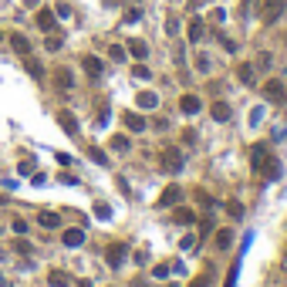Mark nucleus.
<instances>
[{"mask_svg":"<svg viewBox=\"0 0 287 287\" xmlns=\"http://www.w3.org/2000/svg\"><path fill=\"white\" fill-rule=\"evenodd\" d=\"M47 284L51 287H68L71 284V277H68L65 270H51V274H47Z\"/></svg>","mask_w":287,"mask_h":287,"instance_id":"6ab92c4d","label":"nucleus"},{"mask_svg":"<svg viewBox=\"0 0 287 287\" xmlns=\"http://www.w3.org/2000/svg\"><path fill=\"white\" fill-rule=\"evenodd\" d=\"M139 17H142V14H139V11H129V14H125V24H135V21H139Z\"/></svg>","mask_w":287,"mask_h":287,"instance_id":"4c0bfd02","label":"nucleus"},{"mask_svg":"<svg viewBox=\"0 0 287 287\" xmlns=\"http://www.w3.org/2000/svg\"><path fill=\"white\" fill-rule=\"evenodd\" d=\"M37 27H41L44 34L54 31V11H37Z\"/></svg>","mask_w":287,"mask_h":287,"instance_id":"4468645a","label":"nucleus"},{"mask_svg":"<svg viewBox=\"0 0 287 287\" xmlns=\"http://www.w3.org/2000/svg\"><path fill=\"white\" fill-rule=\"evenodd\" d=\"M0 287H7V277H0Z\"/></svg>","mask_w":287,"mask_h":287,"instance_id":"79ce46f5","label":"nucleus"},{"mask_svg":"<svg viewBox=\"0 0 287 287\" xmlns=\"http://www.w3.org/2000/svg\"><path fill=\"white\" fill-rule=\"evenodd\" d=\"M44 47H47V51H58V47H61V37H54V34H47Z\"/></svg>","mask_w":287,"mask_h":287,"instance_id":"2f4dec72","label":"nucleus"},{"mask_svg":"<svg viewBox=\"0 0 287 287\" xmlns=\"http://www.w3.org/2000/svg\"><path fill=\"white\" fill-rule=\"evenodd\" d=\"M230 243H233V230H220L216 233V247H220V250H226Z\"/></svg>","mask_w":287,"mask_h":287,"instance_id":"bb28decb","label":"nucleus"},{"mask_svg":"<svg viewBox=\"0 0 287 287\" xmlns=\"http://www.w3.org/2000/svg\"><path fill=\"white\" fill-rule=\"evenodd\" d=\"M58 125H61V129H65L68 135H78V119H75V115H71L68 108L58 111Z\"/></svg>","mask_w":287,"mask_h":287,"instance_id":"6e6552de","label":"nucleus"},{"mask_svg":"<svg viewBox=\"0 0 287 287\" xmlns=\"http://www.w3.org/2000/svg\"><path fill=\"white\" fill-rule=\"evenodd\" d=\"M125 54H132L135 61H145V58H149V44L135 37V41H129V47H125Z\"/></svg>","mask_w":287,"mask_h":287,"instance_id":"9d476101","label":"nucleus"},{"mask_svg":"<svg viewBox=\"0 0 287 287\" xmlns=\"http://www.w3.org/2000/svg\"><path fill=\"white\" fill-rule=\"evenodd\" d=\"M155 105H159V95H155V91H139V108L152 111Z\"/></svg>","mask_w":287,"mask_h":287,"instance_id":"dca6fc26","label":"nucleus"},{"mask_svg":"<svg viewBox=\"0 0 287 287\" xmlns=\"http://www.w3.org/2000/svg\"><path fill=\"white\" fill-rule=\"evenodd\" d=\"M264 95H267V101H274V105H284L287 101V91H284V85L277 81V78H270L264 85Z\"/></svg>","mask_w":287,"mask_h":287,"instance_id":"7ed1b4c3","label":"nucleus"},{"mask_svg":"<svg viewBox=\"0 0 287 287\" xmlns=\"http://www.w3.org/2000/svg\"><path fill=\"white\" fill-rule=\"evenodd\" d=\"M159 162H162V169L166 173H183V166H186V152L183 149H162V155H159Z\"/></svg>","mask_w":287,"mask_h":287,"instance_id":"f03ea898","label":"nucleus"},{"mask_svg":"<svg viewBox=\"0 0 287 287\" xmlns=\"http://www.w3.org/2000/svg\"><path fill=\"white\" fill-rule=\"evenodd\" d=\"M85 237H88V233L81 230V226H71V230H65V233H61V243L75 250V247H81V243H85Z\"/></svg>","mask_w":287,"mask_h":287,"instance_id":"39448f33","label":"nucleus"},{"mask_svg":"<svg viewBox=\"0 0 287 287\" xmlns=\"http://www.w3.org/2000/svg\"><path fill=\"white\" fill-rule=\"evenodd\" d=\"M179 31V21H166V34H176Z\"/></svg>","mask_w":287,"mask_h":287,"instance_id":"ea45409f","label":"nucleus"},{"mask_svg":"<svg viewBox=\"0 0 287 287\" xmlns=\"http://www.w3.org/2000/svg\"><path fill=\"white\" fill-rule=\"evenodd\" d=\"M14 233H27V223H24V220H14Z\"/></svg>","mask_w":287,"mask_h":287,"instance_id":"58836bf2","label":"nucleus"},{"mask_svg":"<svg viewBox=\"0 0 287 287\" xmlns=\"http://www.w3.org/2000/svg\"><path fill=\"white\" fill-rule=\"evenodd\" d=\"M179 199H183V189H179V186H169L166 193L159 196V206H176Z\"/></svg>","mask_w":287,"mask_h":287,"instance_id":"9b49d317","label":"nucleus"},{"mask_svg":"<svg viewBox=\"0 0 287 287\" xmlns=\"http://www.w3.org/2000/svg\"><path fill=\"white\" fill-rule=\"evenodd\" d=\"M250 169H254V173H264L267 179H274L277 173H280V169H277V162L270 159V149H267L264 142H257L254 149H250Z\"/></svg>","mask_w":287,"mask_h":287,"instance_id":"f257e3e1","label":"nucleus"},{"mask_svg":"<svg viewBox=\"0 0 287 287\" xmlns=\"http://www.w3.org/2000/svg\"><path fill=\"white\" fill-rule=\"evenodd\" d=\"M173 220L176 223H196V213L189 210V206H179V210L173 213Z\"/></svg>","mask_w":287,"mask_h":287,"instance_id":"4be33fe9","label":"nucleus"},{"mask_svg":"<svg viewBox=\"0 0 287 287\" xmlns=\"http://www.w3.org/2000/svg\"><path fill=\"white\" fill-rule=\"evenodd\" d=\"M125 257H129V247H125V243H111L108 250H105L108 267H122V264H125Z\"/></svg>","mask_w":287,"mask_h":287,"instance_id":"20e7f679","label":"nucleus"},{"mask_svg":"<svg viewBox=\"0 0 287 287\" xmlns=\"http://www.w3.org/2000/svg\"><path fill=\"white\" fill-rule=\"evenodd\" d=\"M14 250H17L21 257H27V254H31V243L24 240V237H17V240H14Z\"/></svg>","mask_w":287,"mask_h":287,"instance_id":"c85d7f7f","label":"nucleus"},{"mask_svg":"<svg viewBox=\"0 0 287 287\" xmlns=\"http://www.w3.org/2000/svg\"><path fill=\"white\" fill-rule=\"evenodd\" d=\"M11 47L14 51H17V54H31V41H27V37H24V34H11Z\"/></svg>","mask_w":287,"mask_h":287,"instance_id":"ddd939ff","label":"nucleus"},{"mask_svg":"<svg viewBox=\"0 0 287 287\" xmlns=\"http://www.w3.org/2000/svg\"><path fill=\"white\" fill-rule=\"evenodd\" d=\"M237 78H240L243 85H254V81H257V75H254V65H240V68H237Z\"/></svg>","mask_w":287,"mask_h":287,"instance_id":"412c9836","label":"nucleus"},{"mask_svg":"<svg viewBox=\"0 0 287 287\" xmlns=\"http://www.w3.org/2000/svg\"><path fill=\"white\" fill-rule=\"evenodd\" d=\"M230 115H233V108L226 101H216V105H213V119L216 122H230Z\"/></svg>","mask_w":287,"mask_h":287,"instance_id":"a211bd4d","label":"nucleus"},{"mask_svg":"<svg viewBox=\"0 0 287 287\" xmlns=\"http://www.w3.org/2000/svg\"><path fill=\"white\" fill-rule=\"evenodd\" d=\"M88 155L98 162V166H108V159H105V152H101V149H88Z\"/></svg>","mask_w":287,"mask_h":287,"instance_id":"7c9ffc66","label":"nucleus"},{"mask_svg":"<svg viewBox=\"0 0 287 287\" xmlns=\"http://www.w3.org/2000/svg\"><path fill=\"white\" fill-rule=\"evenodd\" d=\"M75 287H91V284H88V280H78V284H75Z\"/></svg>","mask_w":287,"mask_h":287,"instance_id":"a19ab883","label":"nucleus"},{"mask_svg":"<svg viewBox=\"0 0 287 287\" xmlns=\"http://www.w3.org/2000/svg\"><path fill=\"white\" fill-rule=\"evenodd\" d=\"M95 213H98V220H108L111 216V210L105 206V203H95Z\"/></svg>","mask_w":287,"mask_h":287,"instance_id":"72a5a7b5","label":"nucleus"},{"mask_svg":"<svg viewBox=\"0 0 287 287\" xmlns=\"http://www.w3.org/2000/svg\"><path fill=\"white\" fill-rule=\"evenodd\" d=\"M280 14H284V0H267L264 4V21L267 24H274Z\"/></svg>","mask_w":287,"mask_h":287,"instance_id":"1a4fd4ad","label":"nucleus"},{"mask_svg":"<svg viewBox=\"0 0 287 287\" xmlns=\"http://www.w3.org/2000/svg\"><path fill=\"white\" fill-rule=\"evenodd\" d=\"M129 139H125V135H111V149H115V152H129Z\"/></svg>","mask_w":287,"mask_h":287,"instance_id":"a878e982","label":"nucleus"},{"mask_svg":"<svg viewBox=\"0 0 287 287\" xmlns=\"http://www.w3.org/2000/svg\"><path fill=\"white\" fill-rule=\"evenodd\" d=\"M203 31H206V27H203V17H193V21H189V27H186L189 41H199V37H203Z\"/></svg>","mask_w":287,"mask_h":287,"instance_id":"f3484780","label":"nucleus"},{"mask_svg":"<svg viewBox=\"0 0 287 287\" xmlns=\"http://www.w3.org/2000/svg\"><path fill=\"white\" fill-rule=\"evenodd\" d=\"M31 169H34V159H24L21 166H17V173H21V176H31Z\"/></svg>","mask_w":287,"mask_h":287,"instance_id":"473e14b6","label":"nucleus"},{"mask_svg":"<svg viewBox=\"0 0 287 287\" xmlns=\"http://www.w3.org/2000/svg\"><path fill=\"white\" fill-rule=\"evenodd\" d=\"M81 65H85V75H88V78H95V81L101 78V61H98L95 54H88L85 61H81Z\"/></svg>","mask_w":287,"mask_h":287,"instance_id":"f8f14e48","label":"nucleus"},{"mask_svg":"<svg viewBox=\"0 0 287 287\" xmlns=\"http://www.w3.org/2000/svg\"><path fill=\"white\" fill-rule=\"evenodd\" d=\"M179 108H183V115H199V111H203V101H199L196 95H183V98H179Z\"/></svg>","mask_w":287,"mask_h":287,"instance_id":"0eeeda50","label":"nucleus"},{"mask_svg":"<svg viewBox=\"0 0 287 287\" xmlns=\"http://www.w3.org/2000/svg\"><path fill=\"white\" fill-rule=\"evenodd\" d=\"M135 78H142V81H149V78H152V71H149V68L142 65V61H139V65H135V71H132Z\"/></svg>","mask_w":287,"mask_h":287,"instance_id":"c756f323","label":"nucleus"},{"mask_svg":"<svg viewBox=\"0 0 287 287\" xmlns=\"http://www.w3.org/2000/svg\"><path fill=\"white\" fill-rule=\"evenodd\" d=\"M196 65H199V71H210V58H206V54H199Z\"/></svg>","mask_w":287,"mask_h":287,"instance_id":"e433bc0d","label":"nucleus"},{"mask_svg":"<svg viewBox=\"0 0 287 287\" xmlns=\"http://www.w3.org/2000/svg\"><path fill=\"white\" fill-rule=\"evenodd\" d=\"M169 270H173L169 264H155V267H152V277H155V280H166V277H169Z\"/></svg>","mask_w":287,"mask_h":287,"instance_id":"cd10ccee","label":"nucleus"},{"mask_svg":"<svg viewBox=\"0 0 287 287\" xmlns=\"http://www.w3.org/2000/svg\"><path fill=\"white\" fill-rule=\"evenodd\" d=\"M122 122H125V129H129V132H145V129H149V122H145L142 115H135V111H125Z\"/></svg>","mask_w":287,"mask_h":287,"instance_id":"423d86ee","label":"nucleus"},{"mask_svg":"<svg viewBox=\"0 0 287 287\" xmlns=\"http://www.w3.org/2000/svg\"><path fill=\"white\" fill-rule=\"evenodd\" d=\"M37 223H41L44 230H54L58 223H61V216H58V213H51V210H41V213H37Z\"/></svg>","mask_w":287,"mask_h":287,"instance_id":"2eb2a0df","label":"nucleus"},{"mask_svg":"<svg viewBox=\"0 0 287 287\" xmlns=\"http://www.w3.org/2000/svg\"><path fill=\"white\" fill-rule=\"evenodd\" d=\"M226 213H230L233 220H243V203L240 199H230V203H226Z\"/></svg>","mask_w":287,"mask_h":287,"instance_id":"b1692460","label":"nucleus"},{"mask_svg":"<svg viewBox=\"0 0 287 287\" xmlns=\"http://www.w3.org/2000/svg\"><path fill=\"white\" fill-rule=\"evenodd\" d=\"M111 61H125V47L111 44Z\"/></svg>","mask_w":287,"mask_h":287,"instance_id":"f704fd0d","label":"nucleus"},{"mask_svg":"<svg viewBox=\"0 0 287 287\" xmlns=\"http://www.w3.org/2000/svg\"><path fill=\"white\" fill-rule=\"evenodd\" d=\"M58 85H61V88H75V75H71V71H68V68H58Z\"/></svg>","mask_w":287,"mask_h":287,"instance_id":"5701e85b","label":"nucleus"},{"mask_svg":"<svg viewBox=\"0 0 287 287\" xmlns=\"http://www.w3.org/2000/svg\"><path fill=\"white\" fill-rule=\"evenodd\" d=\"M179 247H183V250H189V247H196V237H193V233H189V237H183V243H179Z\"/></svg>","mask_w":287,"mask_h":287,"instance_id":"c9c22d12","label":"nucleus"},{"mask_svg":"<svg viewBox=\"0 0 287 287\" xmlns=\"http://www.w3.org/2000/svg\"><path fill=\"white\" fill-rule=\"evenodd\" d=\"M210 284H213V270H203L199 277H193V284L189 287H210Z\"/></svg>","mask_w":287,"mask_h":287,"instance_id":"393cba45","label":"nucleus"},{"mask_svg":"<svg viewBox=\"0 0 287 287\" xmlns=\"http://www.w3.org/2000/svg\"><path fill=\"white\" fill-rule=\"evenodd\" d=\"M24 71H27V75H31L34 81H41V78H44V68L37 65V61H34V58H27V61H24Z\"/></svg>","mask_w":287,"mask_h":287,"instance_id":"aec40b11","label":"nucleus"}]
</instances>
